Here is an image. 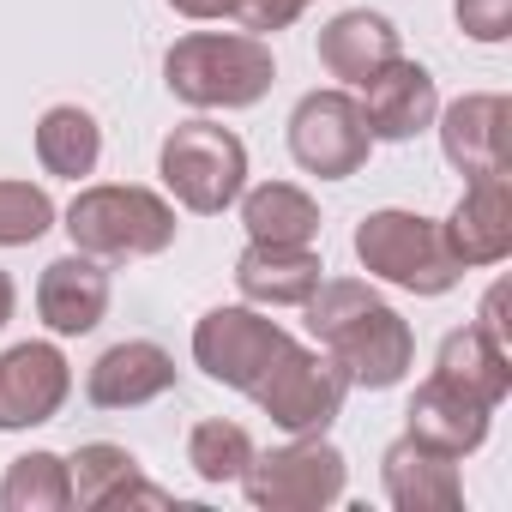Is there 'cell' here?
<instances>
[{
	"label": "cell",
	"mask_w": 512,
	"mask_h": 512,
	"mask_svg": "<svg viewBox=\"0 0 512 512\" xmlns=\"http://www.w3.org/2000/svg\"><path fill=\"white\" fill-rule=\"evenodd\" d=\"M308 308V332L314 344L344 368L350 386H368V392H386L410 374L416 362V332L410 320L380 302L362 278H320V290L302 302Z\"/></svg>",
	"instance_id": "1"
},
{
	"label": "cell",
	"mask_w": 512,
	"mask_h": 512,
	"mask_svg": "<svg viewBox=\"0 0 512 512\" xmlns=\"http://www.w3.org/2000/svg\"><path fill=\"white\" fill-rule=\"evenodd\" d=\"M163 79L187 109H253L272 79L278 61L266 49V37L247 31H193L163 55Z\"/></svg>",
	"instance_id": "2"
},
{
	"label": "cell",
	"mask_w": 512,
	"mask_h": 512,
	"mask_svg": "<svg viewBox=\"0 0 512 512\" xmlns=\"http://www.w3.org/2000/svg\"><path fill=\"white\" fill-rule=\"evenodd\" d=\"M79 253L103 266H121V260H151V253L175 247V205L151 187H133V181H97V187H79V199L67 205V223Z\"/></svg>",
	"instance_id": "3"
},
{
	"label": "cell",
	"mask_w": 512,
	"mask_h": 512,
	"mask_svg": "<svg viewBox=\"0 0 512 512\" xmlns=\"http://www.w3.org/2000/svg\"><path fill=\"white\" fill-rule=\"evenodd\" d=\"M356 260H362L368 278L398 284L410 296H446L464 278V266L446 253L440 223L422 217V211H392V205L368 211L356 223Z\"/></svg>",
	"instance_id": "4"
},
{
	"label": "cell",
	"mask_w": 512,
	"mask_h": 512,
	"mask_svg": "<svg viewBox=\"0 0 512 512\" xmlns=\"http://www.w3.org/2000/svg\"><path fill=\"white\" fill-rule=\"evenodd\" d=\"M157 175H163V187L175 193L181 211L217 217L247 187V145L217 121H181L157 151Z\"/></svg>",
	"instance_id": "5"
},
{
	"label": "cell",
	"mask_w": 512,
	"mask_h": 512,
	"mask_svg": "<svg viewBox=\"0 0 512 512\" xmlns=\"http://www.w3.org/2000/svg\"><path fill=\"white\" fill-rule=\"evenodd\" d=\"M350 464L326 434H290V446L253 452L241 470V488L260 512H326L344 500Z\"/></svg>",
	"instance_id": "6"
},
{
	"label": "cell",
	"mask_w": 512,
	"mask_h": 512,
	"mask_svg": "<svg viewBox=\"0 0 512 512\" xmlns=\"http://www.w3.org/2000/svg\"><path fill=\"white\" fill-rule=\"evenodd\" d=\"M344 392H350L344 368L326 350H308V344L290 338L278 350V362L253 380L247 398L260 404L272 416V428H284V434H326L338 422V410H344Z\"/></svg>",
	"instance_id": "7"
},
{
	"label": "cell",
	"mask_w": 512,
	"mask_h": 512,
	"mask_svg": "<svg viewBox=\"0 0 512 512\" xmlns=\"http://www.w3.org/2000/svg\"><path fill=\"white\" fill-rule=\"evenodd\" d=\"M374 151L362 103L350 91H308L290 115V157L320 181H350Z\"/></svg>",
	"instance_id": "8"
},
{
	"label": "cell",
	"mask_w": 512,
	"mask_h": 512,
	"mask_svg": "<svg viewBox=\"0 0 512 512\" xmlns=\"http://www.w3.org/2000/svg\"><path fill=\"white\" fill-rule=\"evenodd\" d=\"M284 344H290V332H284L278 320H266L253 302H241V308H211V314L193 326V362H199L217 386H229V392H253V380L278 362Z\"/></svg>",
	"instance_id": "9"
},
{
	"label": "cell",
	"mask_w": 512,
	"mask_h": 512,
	"mask_svg": "<svg viewBox=\"0 0 512 512\" xmlns=\"http://www.w3.org/2000/svg\"><path fill=\"white\" fill-rule=\"evenodd\" d=\"M434 121H440V151L464 181L512 169V103L500 91H470L446 103Z\"/></svg>",
	"instance_id": "10"
},
{
	"label": "cell",
	"mask_w": 512,
	"mask_h": 512,
	"mask_svg": "<svg viewBox=\"0 0 512 512\" xmlns=\"http://www.w3.org/2000/svg\"><path fill=\"white\" fill-rule=\"evenodd\" d=\"M73 398V368L55 344H13L0 356V434L43 428Z\"/></svg>",
	"instance_id": "11"
},
{
	"label": "cell",
	"mask_w": 512,
	"mask_h": 512,
	"mask_svg": "<svg viewBox=\"0 0 512 512\" xmlns=\"http://www.w3.org/2000/svg\"><path fill=\"white\" fill-rule=\"evenodd\" d=\"M440 235L458 266H500L512 253V169L464 181V199L452 205Z\"/></svg>",
	"instance_id": "12"
},
{
	"label": "cell",
	"mask_w": 512,
	"mask_h": 512,
	"mask_svg": "<svg viewBox=\"0 0 512 512\" xmlns=\"http://www.w3.org/2000/svg\"><path fill=\"white\" fill-rule=\"evenodd\" d=\"M362 121H368V133L374 139H386V145H404V139H416V133H428L434 127V115H440V85H434V73L422 67V61H386L368 85H362Z\"/></svg>",
	"instance_id": "13"
},
{
	"label": "cell",
	"mask_w": 512,
	"mask_h": 512,
	"mask_svg": "<svg viewBox=\"0 0 512 512\" xmlns=\"http://www.w3.org/2000/svg\"><path fill=\"white\" fill-rule=\"evenodd\" d=\"M67 476H73V506H85V512H115V506H157V512H169V506H181L169 488L145 482L139 458L127 446H115V440H85L67 458Z\"/></svg>",
	"instance_id": "14"
},
{
	"label": "cell",
	"mask_w": 512,
	"mask_h": 512,
	"mask_svg": "<svg viewBox=\"0 0 512 512\" xmlns=\"http://www.w3.org/2000/svg\"><path fill=\"white\" fill-rule=\"evenodd\" d=\"M37 314L55 338H85L103 326L109 314V266L91 260V253H67V260H49L37 278Z\"/></svg>",
	"instance_id": "15"
},
{
	"label": "cell",
	"mask_w": 512,
	"mask_h": 512,
	"mask_svg": "<svg viewBox=\"0 0 512 512\" xmlns=\"http://www.w3.org/2000/svg\"><path fill=\"white\" fill-rule=\"evenodd\" d=\"M163 392H175V356L151 338H127V344L103 350L85 374V398L97 410H139Z\"/></svg>",
	"instance_id": "16"
},
{
	"label": "cell",
	"mask_w": 512,
	"mask_h": 512,
	"mask_svg": "<svg viewBox=\"0 0 512 512\" xmlns=\"http://www.w3.org/2000/svg\"><path fill=\"white\" fill-rule=\"evenodd\" d=\"M326 278V260L314 247H284V241H247L235 260V290L253 308H302Z\"/></svg>",
	"instance_id": "17"
},
{
	"label": "cell",
	"mask_w": 512,
	"mask_h": 512,
	"mask_svg": "<svg viewBox=\"0 0 512 512\" xmlns=\"http://www.w3.org/2000/svg\"><path fill=\"white\" fill-rule=\"evenodd\" d=\"M380 482H386V500L398 512H458L464 506L458 458H446V452H434L410 434L380 452Z\"/></svg>",
	"instance_id": "18"
},
{
	"label": "cell",
	"mask_w": 512,
	"mask_h": 512,
	"mask_svg": "<svg viewBox=\"0 0 512 512\" xmlns=\"http://www.w3.org/2000/svg\"><path fill=\"white\" fill-rule=\"evenodd\" d=\"M410 440H422V446H434V452H446V458H470L482 440H488V422H494V410L488 404H476L470 392H458L452 380H440V374H428L422 386H416V398H410Z\"/></svg>",
	"instance_id": "19"
},
{
	"label": "cell",
	"mask_w": 512,
	"mask_h": 512,
	"mask_svg": "<svg viewBox=\"0 0 512 512\" xmlns=\"http://www.w3.org/2000/svg\"><path fill=\"white\" fill-rule=\"evenodd\" d=\"M404 49H398V25L386 19V13H368V7H356V13H338L326 31H320V67L344 85V91H362L386 61H398Z\"/></svg>",
	"instance_id": "20"
},
{
	"label": "cell",
	"mask_w": 512,
	"mask_h": 512,
	"mask_svg": "<svg viewBox=\"0 0 512 512\" xmlns=\"http://www.w3.org/2000/svg\"><path fill=\"white\" fill-rule=\"evenodd\" d=\"M434 374L452 380L458 392H470V398L488 404V410H500V404L512 398V356H506L500 344H488L476 326L446 332V344H440V356H434Z\"/></svg>",
	"instance_id": "21"
},
{
	"label": "cell",
	"mask_w": 512,
	"mask_h": 512,
	"mask_svg": "<svg viewBox=\"0 0 512 512\" xmlns=\"http://www.w3.org/2000/svg\"><path fill=\"white\" fill-rule=\"evenodd\" d=\"M241 223L247 241H284V247H314L320 235V205L296 187V181H266V187H241Z\"/></svg>",
	"instance_id": "22"
},
{
	"label": "cell",
	"mask_w": 512,
	"mask_h": 512,
	"mask_svg": "<svg viewBox=\"0 0 512 512\" xmlns=\"http://www.w3.org/2000/svg\"><path fill=\"white\" fill-rule=\"evenodd\" d=\"M97 157H103V127H97L91 109H79V103H55V109L37 121V163H43L49 175L79 181V175L97 169Z\"/></svg>",
	"instance_id": "23"
},
{
	"label": "cell",
	"mask_w": 512,
	"mask_h": 512,
	"mask_svg": "<svg viewBox=\"0 0 512 512\" xmlns=\"http://www.w3.org/2000/svg\"><path fill=\"white\" fill-rule=\"evenodd\" d=\"M0 506L7 512H67L73 506V476L61 452H25L0 476Z\"/></svg>",
	"instance_id": "24"
},
{
	"label": "cell",
	"mask_w": 512,
	"mask_h": 512,
	"mask_svg": "<svg viewBox=\"0 0 512 512\" xmlns=\"http://www.w3.org/2000/svg\"><path fill=\"white\" fill-rule=\"evenodd\" d=\"M187 464H193V476L199 482H241V470L253 464V440H247V428L241 422H223V416H211V422H199L193 434H187Z\"/></svg>",
	"instance_id": "25"
},
{
	"label": "cell",
	"mask_w": 512,
	"mask_h": 512,
	"mask_svg": "<svg viewBox=\"0 0 512 512\" xmlns=\"http://www.w3.org/2000/svg\"><path fill=\"white\" fill-rule=\"evenodd\" d=\"M55 229V199L31 181H0V247H31Z\"/></svg>",
	"instance_id": "26"
},
{
	"label": "cell",
	"mask_w": 512,
	"mask_h": 512,
	"mask_svg": "<svg viewBox=\"0 0 512 512\" xmlns=\"http://www.w3.org/2000/svg\"><path fill=\"white\" fill-rule=\"evenodd\" d=\"M308 13V0H229V13L247 37H272V31H290L296 19Z\"/></svg>",
	"instance_id": "27"
},
{
	"label": "cell",
	"mask_w": 512,
	"mask_h": 512,
	"mask_svg": "<svg viewBox=\"0 0 512 512\" xmlns=\"http://www.w3.org/2000/svg\"><path fill=\"white\" fill-rule=\"evenodd\" d=\"M452 19L470 43H506L512 37V0H452Z\"/></svg>",
	"instance_id": "28"
},
{
	"label": "cell",
	"mask_w": 512,
	"mask_h": 512,
	"mask_svg": "<svg viewBox=\"0 0 512 512\" xmlns=\"http://www.w3.org/2000/svg\"><path fill=\"white\" fill-rule=\"evenodd\" d=\"M506 302H512V290H506V284H494V290L482 296V314H476V332H482L488 344H500V350L512 356V326H506Z\"/></svg>",
	"instance_id": "29"
},
{
	"label": "cell",
	"mask_w": 512,
	"mask_h": 512,
	"mask_svg": "<svg viewBox=\"0 0 512 512\" xmlns=\"http://www.w3.org/2000/svg\"><path fill=\"white\" fill-rule=\"evenodd\" d=\"M169 7H175L181 19H223L229 0H169Z\"/></svg>",
	"instance_id": "30"
},
{
	"label": "cell",
	"mask_w": 512,
	"mask_h": 512,
	"mask_svg": "<svg viewBox=\"0 0 512 512\" xmlns=\"http://www.w3.org/2000/svg\"><path fill=\"white\" fill-rule=\"evenodd\" d=\"M13 308H19V290H13V278H7V272H0V332H7Z\"/></svg>",
	"instance_id": "31"
}]
</instances>
